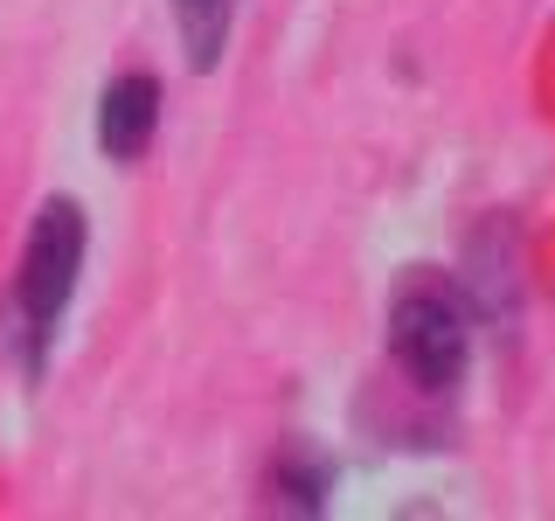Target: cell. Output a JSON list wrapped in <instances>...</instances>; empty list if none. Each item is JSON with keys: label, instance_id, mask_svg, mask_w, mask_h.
I'll use <instances>...</instances> for the list:
<instances>
[{"label": "cell", "instance_id": "cell-3", "mask_svg": "<svg viewBox=\"0 0 555 521\" xmlns=\"http://www.w3.org/2000/svg\"><path fill=\"white\" fill-rule=\"evenodd\" d=\"M153 126H160V84L132 69V77H118L112 91H104V104H98V139H104V153H112V161H132V153H146Z\"/></svg>", "mask_w": 555, "mask_h": 521}, {"label": "cell", "instance_id": "cell-4", "mask_svg": "<svg viewBox=\"0 0 555 521\" xmlns=\"http://www.w3.org/2000/svg\"><path fill=\"white\" fill-rule=\"evenodd\" d=\"M173 22H181L188 63L216 69L222 63V42H230V22H236V0H173Z\"/></svg>", "mask_w": 555, "mask_h": 521}, {"label": "cell", "instance_id": "cell-2", "mask_svg": "<svg viewBox=\"0 0 555 521\" xmlns=\"http://www.w3.org/2000/svg\"><path fill=\"white\" fill-rule=\"evenodd\" d=\"M389 347L410 369V382H424V390H451V382L465 376V347H473V334H465V306H459V292H451V278L416 271V278L396 285Z\"/></svg>", "mask_w": 555, "mask_h": 521}, {"label": "cell", "instance_id": "cell-5", "mask_svg": "<svg viewBox=\"0 0 555 521\" xmlns=\"http://www.w3.org/2000/svg\"><path fill=\"white\" fill-rule=\"evenodd\" d=\"M278 486H285V500H299V514L326 508V466H312L306 452H285V459H278Z\"/></svg>", "mask_w": 555, "mask_h": 521}, {"label": "cell", "instance_id": "cell-1", "mask_svg": "<svg viewBox=\"0 0 555 521\" xmlns=\"http://www.w3.org/2000/svg\"><path fill=\"white\" fill-rule=\"evenodd\" d=\"M77 265H83V208L77 202H42L22 251V271H14V313H22V361L42 369V347L56 334L69 292H77Z\"/></svg>", "mask_w": 555, "mask_h": 521}]
</instances>
